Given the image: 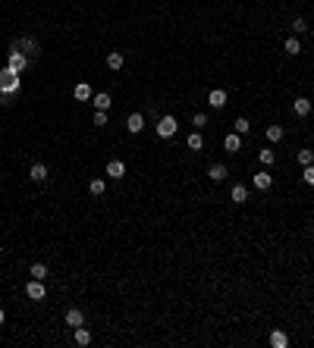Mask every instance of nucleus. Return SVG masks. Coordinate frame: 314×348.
<instances>
[{
  "mask_svg": "<svg viewBox=\"0 0 314 348\" xmlns=\"http://www.w3.org/2000/svg\"><path fill=\"white\" fill-rule=\"evenodd\" d=\"M19 76H22V72L13 69V66H3V69H0V104H6L13 95L22 91V79Z\"/></svg>",
  "mask_w": 314,
  "mask_h": 348,
  "instance_id": "f257e3e1",
  "label": "nucleus"
},
{
  "mask_svg": "<svg viewBox=\"0 0 314 348\" xmlns=\"http://www.w3.org/2000/svg\"><path fill=\"white\" fill-rule=\"evenodd\" d=\"M29 63H32V57L29 53H22L16 47V44H13V50H10V57H6V66H13V69H19V72H25L29 69Z\"/></svg>",
  "mask_w": 314,
  "mask_h": 348,
  "instance_id": "f03ea898",
  "label": "nucleus"
},
{
  "mask_svg": "<svg viewBox=\"0 0 314 348\" xmlns=\"http://www.w3.org/2000/svg\"><path fill=\"white\" fill-rule=\"evenodd\" d=\"M176 132H179L176 116H170V113H166V116H160V123H157V135H160V138H173Z\"/></svg>",
  "mask_w": 314,
  "mask_h": 348,
  "instance_id": "7ed1b4c3",
  "label": "nucleus"
},
{
  "mask_svg": "<svg viewBox=\"0 0 314 348\" xmlns=\"http://www.w3.org/2000/svg\"><path fill=\"white\" fill-rule=\"evenodd\" d=\"M25 295H29L32 301H44V295H48L44 279H29V283H25Z\"/></svg>",
  "mask_w": 314,
  "mask_h": 348,
  "instance_id": "20e7f679",
  "label": "nucleus"
},
{
  "mask_svg": "<svg viewBox=\"0 0 314 348\" xmlns=\"http://www.w3.org/2000/svg\"><path fill=\"white\" fill-rule=\"evenodd\" d=\"M251 185H255L258 191H267V189L273 185V176H270L267 170H261V173H255V176H251Z\"/></svg>",
  "mask_w": 314,
  "mask_h": 348,
  "instance_id": "39448f33",
  "label": "nucleus"
},
{
  "mask_svg": "<svg viewBox=\"0 0 314 348\" xmlns=\"http://www.w3.org/2000/svg\"><path fill=\"white\" fill-rule=\"evenodd\" d=\"M226 100H230V97H226V91H223V88H214L211 95H208L211 110H223V107H226Z\"/></svg>",
  "mask_w": 314,
  "mask_h": 348,
  "instance_id": "423d86ee",
  "label": "nucleus"
},
{
  "mask_svg": "<svg viewBox=\"0 0 314 348\" xmlns=\"http://www.w3.org/2000/svg\"><path fill=\"white\" fill-rule=\"evenodd\" d=\"M126 129H129L132 132V135H138V132H142L145 129V116H142V113H129V119H126Z\"/></svg>",
  "mask_w": 314,
  "mask_h": 348,
  "instance_id": "0eeeda50",
  "label": "nucleus"
},
{
  "mask_svg": "<svg viewBox=\"0 0 314 348\" xmlns=\"http://www.w3.org/2000/svg\"><path fill=\"white\" fill-rule=\"evenodd\" d=\"M16 47L22 50V53H29V57H38V47H41V44H38L35 38H19V41H16Z\"/></svg>",
  "mask_w": 314,
  "mask_h": 348,
  "instance_id": "6e6552de",
  "label": "nucleus"
},
{
  "mask_svg": "<svg viewBox=\"0 0 314 348\" xmlns=\"http://www.w3.org/2000/svg\"><path fill=\"white\" fill-rule=\"evenodd\" d=\"M292 113L305 119V116L311 113V100H308V97H296V100H292Z\"/></svg>",
  "mask_w": 314,
  "mask_h": 348,
  "instance_id": "1a4fd4ad",
  "label": "nucleus"
},
{
  "mask_svg": "<svg viewBox=\"0 0 314 348\" xmlns=\"http://www.w3.org/2000/svg\"><path fill=\"white\" fill-rule=\"evenodd\" d=\"M82 323H85V314L79 311V307H69V311H66V326L76 330V326H82Z\"/></svg>",
  "mask_w": 314,
  "mask_h": 348,
  "instance_id": "9d476101",
  "label": "nucleus"
},
{
  "mask_svg": "<svg viewBox=\"0 0 314 348\" xmlns=\"http://www.w3.org/2000/svg\"><path fill=\"white\" fill-rule=\"evenodd\" d=\"M107 176L110 179H123L126 176V163L123 160H110V163H107Z\"/></svg>",
  "mask_w": 314,
  "mask_h": 348,
  "instance_id": "9b49d317",
  "label": "nucleus"
},
{
  "mask_svg": "<svg viewBox=\"0 0 314 348\" xmlns=\"http://www.w3.org/2000/svg\"><path fill=\"white\" fill-rule=\"evenodd\" d=\"M208 176L214 179V182H223L226 176H230V170H226V163H211V170H208Z\"/></svg>",
  "mask_w": 314,
  "mask_h": 348,
  "instance_id": "f8f14e48",
  "label": "nucleus"
},
{
  "mask_svg": "<svg viewBox=\"0 0 314 348\" xmlns=\"http://www.w3.org/2000/svg\"><path fill=\"white\" fill-rule=\"evenodd\" d=\"M29 176H32V182H44V179H48V166H44V163H32L29 166Z\"/></svg>",
  "mask_w": 314,
  "mask_h": 348,
  "instance_id": "ddd939ff",
  "label": "nucleus"
},
{
  "mask_svg": "<svg viewBox=\"0 0 314 348\" xmlns=\"http://www.w3.org/2000/svg\"><path fill=\"white\" fill-rule=\"evenodd\" d=\"M223 148L230 151V154H232V151H239V148H242V135H239V132H230V135L223 138Z\"/></svg>",
  "mask_w": 314,
  "mask_h": 348,
  "instance_id": "4468645a",
  "label": "nucleus"
},
{
  "mask_svg": "<svg viewBox=\"0 0 314 348\" xmlns=\"http://www.w3.org/2000/svg\"><path fill=\"white\" fill-rule=\"evenodd\" d=\"M264 135H267V142H273V144H277V142H283L286 129H283V126H267V129H264Z\"/></svg>",
  "mask_w": 314,
  "mask_h": 348,
  "instance_id": "2eb2a0df",
  "label": "nucleus"
},
{
  "mask_svg": "<svg viewBox=\"0 0 314 348\" xmlns=\"http://www.w3.org/2000/svg\"><path fill=\"white\" fill-rule=\"evenodd\" d=\"M72 97H76V100H91V85L88 82H79L76 88H72Z\"/></svg>",
  "mask_w": 314,
  "mask_h": 348,
  "instance_id": "dca6fc26",
  "label": "nucleus"
},
{
  "mask_svg": "<svg viewBox=\"0 0 314 348\" xmlns=\"http://www.w3.org/2000/svg\"><path fill=\"white\" fill-rule=\"evenodd\" d=\"M283 50L289 53V57H298V53H302V41H298V38H286V41H283Z\"/></svg>",
  "mask_w": 314,
  "mask_h": 348,
  "instance_id": "f3484780",
  "label": "nucleus"
},
{
  "mask_svg": "<svg viewBox=\"0 0 314 348\" xmlns=\"http://www.w3.org/2000/svg\"><path fill=\"white\" fill-rule=\"evenodd\" d=\"M270 345L273 348H286V345H289V336H286L283 330H273L270 332Z\"/></svg>",
  "mask_w": 314,
  "mask_h": 348,
  "instance_id": "a211bd4d",
  "label": "nucleus"
},
{
  "mask_svg": "<svg viewBox=\"0 0 314 348\" xmlns=\"http://www.w3.org/2000/svg\"><path fill=\"white\" fill-rule=\"evenodd\" d=\"M72 339H76V345H82V348H85V345H91V332L85 330V323H82V326H76V336H72Z\"/></svg>",
  "mask_w": 314,
  "mask_h": 348,
  "instance_id": "6ab92c4d",
  "label": "nucleus"
},
{
  "mask_svg": "<svg viewBox=\"0 0 314 348\" xmlns=\"http://www.w3.org/2000/svg\"><path fill=\"white\" fill-rule=\"evenodd\" d=\"M185 144H189V151H201V148H204V138H201V132L195 129L189 138H185Z\"/></svg>",
  "mask_w": 314,
  "mask_h": 348,
  "instance_id": "aec40b11",
  "label": "nucleus"
},
{
  "mask_svg": "<svg viewBox=\"0 0 314 348\" xmlns=\"http://www.w3.org/2000/svg\"><path fill=\"white\" fill-rule=\"evenodd\" d=\"M107 69H123V53H119V50L107 53Z\"/></svg>",
  "mask_w": 314,
  "mask_h": 348,
  "instance_id": "412c9836",
  "label": "nucleus"
},
{
  "mask_svg": "<svg viewBox=\"0 0 314 348\" xmlns=\"http://www.w3.org/2000/svg\"><path fill=\"white\" fill-rule=\"evenodd\" d=\"M248 201V189L245 185H232V204H245Z\"/></svg>",
  "mask_w": 314,
  "mask_h": 348,
  "instance_id": "4be33fe9",
  "label": "nucleus"
},
{
  "mask_svg": "<svg viewBox=\"0 0 314 348\" xmlns=\"http://www.w3.org/2000/svg\"><path fill=\"white\" fill-rule=\"evenodd\" d=\"M88 191H91L95 198H101L104 191H107V182H104V179H91V182H88Z\"/></svg>",
  "mask_w": 314,
  "mask_h": 348,
  "instance_id": "5701e85b",
  "label": "nucleus"
},
{
  "mask_svg": "<svg viewBox=\"0 0 314 348\" xmlns=\"http://www.w3.org/2000/svg\"><path fill=\"white\" fill-rule=\"evenodd\" d=\"M91 104L95 110H110V95H91Z\"/></svg>",
  "mask_w": 314,
  "mask_h": 348,
  "instance_id": "b1692460",
  "label": "nucleus"
},
{
  "mask_svg": "<svg viewBox=\"0 0 314 348\" xmlns=\"http://www.w3.org/2000/svg\"><path fill=\"white\" fill-rule=\"evenodd\" d=\"M32 279H48V264H41V260H38V264H32Z\"/></svg>",
  "mask_w": 314,
  "mask_h": 348,
  "instance_id": "393cba45",
  "label": "nucleus"
},
{
  "mask_svg": "<svg viewBox=\"0 0 314 348\" xmlns=\"http://www.w3.org/2000/svg\"><path fill=\"white\" fill-rule=\"evenodd\" d=\"M258 160H261L264 166H270L273 160H277V154H273V148H261V151H258Z\"/></svg>",
  "mask_w": 314,
  "mask_h": 348,
  "instance_id": "a878e982",
  "label": "nucleus"
},
{
  "mask_svg": "<svg viewBox=\"0 0 314 348\" xmlns=\"http://www.w3.org/2000/svg\"><path fill=\"white\" fill-rule=\"evenodd\" d=\"M296 160H298V163H302V166H311V163H314V151H308V148H302V151L296 154Z\"/></svg>",
  "mask_w": 314,
  "mask_h": 348,
  "instance_id": "bb28decb",
  "label": "nucleus"
},
{
  "mask_svg": "<svg viewBox=\"0 0 314 348\" xmlns=\"http://www.w3.org/2000/svg\"><path fill=\"white\" fill-rule=\"evenodd\" d=\"M292 32H296V35H305V32H308V22H305L302 16H296L292 19Z\"/></svg>",
  "mask_w": 314,
  "mask_h": 348,
  "instance_id": "cd10ccee",
  "label": "nucleus"
},
{
  "mask_svg": "<svg viewBox=\"0 0 314 348\" xmlns=\"http://www.w3.org/2000/svg\"><path fill=\"white\" fill-rule=\"evenodd\" d=\"M232 129H236L239 135H245V132H251V123H248V119H245V116H239V119H236V126H232Z\"/></svg>",
  "mask_w": 314,
  "mask_h": 348,
  "instance_id": "c85d7f7f",
  "label": "nucleus"
},
{
  "mask_svg": "<svg viewBox=\"0 0 314 348\" xmlns=\"http://www.w3.org/2000/svg\"><path fill=\"white\" fill-rule=\"evenodd\" d=\"M302 182H305V185H314V163L302 170Z\"/></svg>",
  "mask_w": 314,
  "mask_h": 348,
  "instance_id": "c756f323",
  "label": "nucleus"
},
{
  "mask_svg": "<svg viewBox=\"0 0 314 348\" xmlns=\"http://www.w3.org/2000/svg\"><path fill=\"white\" fill-rule=\"evenodd\" d=\"M192 126H195V129H204V126H208V116H204V113H195V116H192Z\"/></svg>",
  "mask_w": 314,
  "mask_h": 348,
  "instance_id": "7c9ffc66",
  "label": "nucleus"
},
{
  "mask_svg": "<svg viewBox=\"0 0 314 348\" xmlns=\"http://www.w3.org/2000/svg\"><path fill=\"white\" fill-rule=\"evenodd\" d=\"M95 126H107V110H95Z\"/></svg>",
  "mask_w": 314,
  "mask_h": 348,
  "instance_id": "2f4dec72",
  "label": "nucleus"
},
{
  "mask_svg": "<svg viewBox=\"0 0 314 348\" xmlns=\"http://www.w3.org/2000/svg\"><path fill=\"white\" fill-rule=\"evenodd\" d=\"M3 320H6V314H3V307H0V326H3Z\"/></svg>",
  "mask_w": 314,
  "mask_h": 348,
  "instance_id": "473e14b6",
  "label": "nucleus"
}]
</instances>
